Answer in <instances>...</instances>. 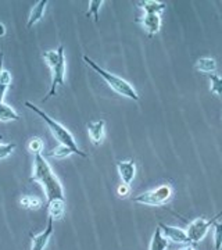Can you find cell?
Segmentation results:
<instances>
[{
  "label": "cell",
  "mask_w": 222,
  "mask_h": 250,
  "mask_svg": "<svg viewBox=\"0 0 222 250\" xmlns=\"http://www.w3.org/2000/svg\"><path fill=\"white\" fill-rule=\"evenodd\" d=\"M47 3H49L47 0H39L35 6L32 7L31 13H29V17H28V28H32L35 24H38V22L43 18Z\"/></svg>",
  "instance_id": "12"
},
{
  "label": "cell",
  "mask_w": 222,
  "mask_h": 250,
  "mask_svg": "<svg viewBox=\"0 0 222 250\" xmlns=\"http://www.w3.org/2000/svg\"><path fill=\"white\" fill-rule=\"evenodd\" d=\"M53 218L49 217L47 220V227L44 228L43 232H40L39 235H36L32 238V246H31V250H44L46 245L49 243V239L52 238L53 235Z\"/></svg>",
  "instance_id": "9"
},
{
  "label": "cell",
  "mask_w": 222,
  "mask_h": 250,
  "mask_svg": "<svg viewBox=\"0 0 222 250\" xmlns=\"http://www.w3.org/2000/svg\"><path fill=\"white\" fill-rule=\"evenodd\" d=\"M138 7L144 11V14H159L167 9V3L164 1H156V0H144V1H138Z\"/></svg>",
  "instance_id": "13"
},
{
  "label": "cell",
  "mask_w": 222,
  "mask_h": 250,
  "mask_svg": "<svg viewBox=\"0 0 222 250\" xmlns=\"http://www.w3.org/2000/svg\"><path fill=\"white\" fill-rule=\"evenodd\" d=\"M222 217V211H220L218 214L213 217L211 220H205V218H196L192 223H189L186 228V233L189 236L190 243H199L205 238V235L208 233L210 228L214 227L215 221Z\"/></svg>",
  "instance_id": "6"
},
{
  "label": "cell",
  "mask_w": 222,
  "mask_h": 250,
  "mask_svg": "<svg viewBox=\"0 0 222 250\" xmlns=\"http://www.w3.org/2000/svg\"><path fill=\"white\" fill-rule=\"evenodd\" d=\"M168 245L169 241L162 235L160 227H157L154 233H153V238H151L149 250H167Z\"/></svg>",
  "instance_id": "14"
},
{
  "label": "cell",
  "mask_w": 222,
  "mask_h": 250,
  "mask_svg": "<svg viewBox=\"0 0 222 250\" xmlns=\"http://www.w3.org/2000/svg\"><path fill=\"white\" fill-rule=\"evenodd\" d=\"M0 139H1V136H0Z\"/></svg>",
  "instance_id": "30"
},
{
  "label": "cell",
  "mask_w": 222,
  "mask_h": 250,
  "mask_svg": "<svg viewBox=\"0 0 222 250\" xmlns=\"http://www.w3.org/2000/svg\"><path fill=\"white\" fill-rule=\"evenodd\" d=\"M117 168L120 172V177L122 179L124 184H131L136 175V164L135 161L128 160V161H118L117 163Z\"/></svg>",
  "instance_id": "10"
},
{
  "label": "cell",
  "mask_w": 222,
  "mask_h": 250,
  "mask_svg": "<svg viewBox=\"0 0 222 250\" xmlns=\"http://www.w3.org/2000/svg\"><path fill=\"white\" fill-rule=\"evenodd\" d=\"M129 192H131V188H129L128 184H124V182H122V184H120L118 188H117V195H118L120 197H122V199L128 197Z\"/></svg>",
  "instance_id": "26"
},
{
  "label": "cell",
  "mask_w": 222,
  "mask_h": 250,
  "mask_svg": "<svg viewBox=\"0 0 222 250\" xmlns=\"http://www.w3.org/2000/svg\"><path fill=\"white\" fill-rule=\"evenodd\" d=\"M18 120H20V116H18V113L14 108H11L6 103H0V121L1 123L18 121Z\"/></svg>",
  "instance_id": "17"
},
{
  "label": "cell",
  "mask_w": 222,
  "mask_h": 250,
  "mask_svg": "<svg viewBox=\"0 0 222 250\" xmlns=\"http://www.w3.org/2000/svg\"><path fill=\"white\" fill-rule=\"evenodd\" d=\"M83 62H86L92 70H95V71L98 72L99 75L106 81L107 85H108L113 90H116L118 95H121V96H124V98L131 99V100H135V102L139 100L138 92H136V89L133 88L128 81L122 80L121 77L114 75V74H111V72H108L107 70H104L103 67H100L99 64H96V62H93L92 59H89L86 54L83 56Z\"/></svg>",
  "instance_id": "4"
},
{
  "label": "cell",
  "mask_w": 222,
  "mask_h": 250,
  "mask_svg": "<svg viewBox=\"0 0 222 250\" xmlns=\"http://www.w3.org/2000/svg\"><path fill=\"white\" fill-rule=\"evenodd\" d=\"M16 149V143H0V160L9 157Z\"/></svg>",
  "instance_id": "25"
},
{
  "label": "cell",
  "mask_w": 222,
  "mask_h": 250,
  "mask_svg": "<svg viewBox=\"0 0 222 250\" xmlns=\"http://www.w3.org/2000/svg\"><path fill=\"white\" fill-rule=\"evenodd\" d=\"M29 179L40 184L47 199V203L53 200H65L61 182L53 172L43 154H36L34 157V171Z\"/></svg>",
  "instance_id": "1"
},
{
  "label": "cell",
  "mask_w": 222,
  "mask_h": 250,
  "mask_svg": "<svg viewBox=\"0 0 222 250\" xmlns=\"http://www.w3.org/2000/svg\"><path fill=\"white\" fill-rule=\"evenodd\" d=\"M136 21L142 22L143 28L147 32L149 38H153L160 32L161 16H159V14H144L142 18H138Z\"/></svg>",
  "instance_id": "8"
},
{
  "label": "cell",
  "mask_w": 222,
  "mask_h": 250,
  "mask_svg": "<svg viewBox=\"0 0 222 250\" xmlns=\"http://www.w3.org/2000/svg\"><path fill=\"white\" fill-rule=\"evenodd\" d=\"M53 157H57V159H64V157H68L71 154H75L72 149H70L68 146H64V145H59L57 147H54L53 152L50 153Z\"/></svg>",
  "instance_id": "23"
},
{
  "label": "cell",
  "mask_w": 222,
  "mask_h": 250,
  "mask_svg": "<svg viewBox=\"0 0 222 250\" xmlns=\"http://www.w3.org/2000/svg\"><path fill=\"white\" fill-rule=\"evenodd\" d=\"M181 250H196L195 248H192V246H189V248H183V249H181Z\"/></svg>",
  "instance_id": "29"
},
{
  "label": "cell",
  "mask_w": 222,
  "mask_h": 250,
  "mask_svg": "<svg viewBox=\"0 0 222 250\" xmlns=\"http://www.w3.org/2000/svg\"><path fill=\"white\" fill-rule=\"evenodd\" d=\"M214 249L222 250V221L214 224Z\"/></svg>",
  "instance_id": "22"
},
{
  "label": "cell",
  "mask_w": 222,
  "mask_h": 250,
  "mask_svg": "<svg viewBox=\"0 0 222 250\" xmlns=\"http://www.w3.org/2000/svg\"><path fill=\"white\" fill-rule=\"evenodd\" d=\"M11 85V74L7 70H3L0 72V103H3L4 95Z\"/></svg>",
  "instance_id": "18"
},
{
  "label": "cell",
  "mask_w": 222,
  "mask_h": 250,
  "mask_svg": "<svg viewBox=\"0 0 222 250\" xmlns=\"http://www.w3.org/2000/svg\"><path fill=\"white\" fill-rule=\"evenodd\" d=\"M20 203H21L22 207H25V208H29V210H38V208L42 206V200H40L39 197L35 196H24L20 200Z\"/></svg>",
  "instance_id": "20"
},
{
  "label": "cell",
  "mask_w": 222,
  "mask_h": 250,
  "mask_svg": "<svg viewBox=\"0 0 222 250\" xmlns=\"http://www.w3.org/2000/svg\"><path fill=\"white\" fill-rule=\"evenodd\" d=\"M104 128H106V121L100 120V121H90L88 123V132L92 142L95 143L96 146H99L100 143L103 142L104 138Z\"/></svg>",
  "instance_id": "11"
},
{
  "label": "cell",
  "mask_w": 222,
  "mask_h": 250,
  "mask_svg": "<svg viewBox=\"0 0 222 250\" xmlns=\"http://www.w3.org/2000/svg\"><path fill=\"white\" fill-rule=\"evenodd\" d=\"M28 150H29V153H32L34 156H36V154H42V150H43V142H42V139H39V138H32V139L28 142Z\"/></svg>",
  "instance_id": "24"
},
{
  "label": "cell",
  "mask_w": 222,
  "mask_h": 250,
  "mask_svg": "<svg viewBox=\"0 0 222 250\" xmlns=\"http://www.w3.org/2000/svg\"><path fill=\"white\" fill-rule=\"evenodd\" d=\"M159 227H160L162 235L168 241L174 242V243H179V245H190L186 229H182L179 227H171V225H167V224H160Z\"/></svg>",
  "instance_id": "7"
},
{
  "label": "cell",
  "mask_w": 222,
  "mask_h": 250,
  "mask_svg": "<svg viewBox=\"0 0 222 250\" xmlns=\"http://www.w3.org/2000/svg\"><path fill=\"white\" fill-rule=\"evenodd\" d=\"M3 71V53H0V72Z\"/></svg>",
  "instance_id": "28"
},
{
  "label": "cell",
  "mask_w": 222,
  "mask_h": 250,
  "mask_svg": "<svg viewBox=\"0 0 222 250\" xmlns=\"http://www.w3.org/2000/svg\"><path fill=\"white\" fill-rule=\"evenodd\" d=\"M25 106H27L29 110H32L34 113H36L38 116L40 117L42 120H43L46 125L49 126V129H50V132L53 135L54 138H56V141H59L60 145H64V146H68L70 149L74 150L75 154H78L81 157H88V154L85 152H82L80 147H78V145L75 142V139H74V136L72 134L60 123H57L56 120H53L52 117H49L44 111H42L39 107H36L34 103H31V102H25Z\"/></svg>",
  "instance_id": "3"
},
{
  "label": "cell",
  "mask_w": 222,
  "mask_h": 250,
  "mask_svg": "<svg viewBox=\"0 0 222 250\" xmlns=\"http://www.w3.org/2000/svg\"><path fill=\"white\" fill-rule=\"evenodd\" d=\"M171 197H172V188L168 184H164L153 190L144 192L142 195L133 197V202L142 206H162L165 205Z\"/></svg>",
  "instance_id": "5"
},
{
  "label": "cell",
  "mask_w": 222,
  "mask_h": 250,
  "mask_svg": "<svg viewBox=\"0 0 222 250\" xmlns=\"http://www.w3.org/2000/svg\"><path fill=\"white\" fill-rule=\"evenodd\" d=\"M195 68L203 74H213L217 70V62L211 57H202L196 62Z\"/></svg>",
  "instance_id": "15"
},
{
  "label": "cell",
  "mask_w": 222,
  "mask_h": 250,
  "mask_svg": "<svg viewBox=\"0 0 222 250\" xmlns=\"http://www.w3.org/2000/svg\"><path fill=\"white\" fill-rule=\"evenodd\" d=\"M44 62L49 64L52 70V85L49 93L44 96L43 102L49 100L57 95V88L65 83V54H64V46L60 45L56 50H49L43 53Z\"/></svg>",
  "instance_id": "2"
},
{
  "label": "cell",
  "mask_w": 222,
  "mask_h": 250,
  "mask_svg": "<svg viewBox=\"0 0 222 250\" xmlns=\"http://www.w3.org/2000/svg\"><path fill=\"white\" fill-rule=\"evenodd\" d=\"M103 4H104V0H90L89 9L86 11V17H93L95 22H99V11Z\"/></svg>",
  "instance_id": "19"
},
{
  "label": "cell",
  "mask_w": 222,
  "mask_h": 250,
  "mask_svg": "<svg viewBox=\"0 0 222 250\" xmlns=\"http://www.w3.org/2000/svg\"><path fill=\"white\" fill-rule=\"evenodd\" d=\"M47 205H49L47 206L49 217H52L53 220L61 218L64 211H65V200H53Z\"/></svg>",
  "instance_id": "16"
},
{
  "label": "cell",
  "mask_w": 222,
  "mask_h": 250,
  "mask_svg": "<svg viewBox=\"0 0 222 250\" xmlns=\"http://www.w3.org/2000/svg\"><path fill=\"white\" fill-rule=\"evenodd\" d=\"M4 34H6V27L0 22V36H4Z\"/></svg>",
  "instance_id": "27"
},
{
  "label": "cell",
  "mask_w": 222,
  "mask_h": 250,
  "mask_svg": "<svg viewBox=\"0 0 222 250\" xmlns=\"http://www.w3.org/2000/svg\"><path fill=\"white\" fill-rule=\"evenodd\" d=\"M210 90L214 95H222V77L217 75V74H210Z\"/></svg>",
  "instance_id": "21"
}]
</instances>
